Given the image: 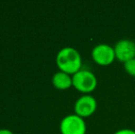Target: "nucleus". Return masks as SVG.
Here are the masks:
<instances>
[{
	"label": "nucleus",
	"instance_id": "f257e3e1",
	"mask_svg": "<svg viewBox=\"0 0 135 134\" xmlns=\"http://www.w3.org/2000/svg\"><path fill=\"white\" fill-rule=\"evenodd\" d=\"M56 64L60 71L68 75H75L81 70V55L78 51L73 47H64L57 53Z\"/></svg>",
	"mask_w": 135,
	"mask_h": 134
},
{
	"label": "nucleus",
	"instance_id": "f03ea898",
	"mask_svg": "<svg viewBox=\"0 0 135 134\" xmlns=\"http://www.w3.org/2000/svg\"><path fill=\"white\" fill-rule=\"evenodd\" d=\"M73 86L82 93H90L94 91L98 85L97 77L88 70H80L72 76Z\"/></svg>",
	"mask_w": 135,
	"mask_h": 134
},
{
	"label": "nucleus",
	"instance_id": "7ed1b4c3",
	"mask_svg": "<svg viewBox=\"0 0 135 134\" xmlns=\"http://www.w3.org/2000/svg\"><path fill=\"white\" fill-rule=\"evenodd\" d=\"M62 134H85L86 125L83 118L76 114L64 117L60 123Z\"/></svg>",
	"mask_w": 135,
	"mask_h": 134
},
{
	"label": "nucleus",
	"instance_id": "20e7f679",
	"mask_svg": "<svg viewBox=\"0 0 135 134\" xmlns=\"http://www.w3.org/2000/svg\"><path fill=\"white\" fill-rule=\"evenodd\" d=\"M92 58L100 65H108L114 62L116 58L114 47L107 43H100L94 47L91 52Z\"/></svg>",
	"mask_w": 135,
	"mask_h": 134
},
{
	"label": "nucleus",
	"instance_id": "39448f33",
	"mask_svg": "<svg viewBox=\"0 0 135 134\" xmlns=\"http://www.w3.org/2000/svg\"><path fill=\"white\" fill-rule=\"evenodd\" d=\"M115 55L119 61L122 63L135 58V42L132 39H119L114 46Z\"/></svg>",
	"mask_w": 135,
	"mask_h": 134
},
{
	"label": "nucleus",
	"instance_id": "423d86ee",
	"mask_svg": "<svg viewBox=\"0 0 135 134\" xmlns=\"http://www.w3.org/2000/svg\"><path fill=\"white\" fill-rule=\"evenodd\" d=\"M97 100L89 95L82 96L76 100L75 104V112L81 118L89 117L96 111Z\"/></svg>",
	"mask_w": 135,
	"mask_h": 134
},
{
	"label": "nucleus",
	"instance_id": "0eeeda50",
	"mask_svg": "<svg viewBox=\"0 0 135 134\" xmlns=\"http://www.w3.org/2000/svg\"><path fill=\"white\" fill-rule=\"evenodd\" d=\"M52 85L59 90H66L73 86V79L70 75L59 71L52 76Z\"/></svg>",
	"mask_w": 135,
	"mask_h": 134
},
{
	"label": "nucleus",
	"instance_id": "6e6552de",
	"mask_svg": "<svg viewBox=\"0 0 135 134\" xmlns=\"http://www.w3.org/2000/svg\"><path fill=\"white\" fill-rule=\"evenodd\" d=\"M124 69L130 75L135 76V58L124 63Z\"/></svg>",
	"mask_w": 135,
	"mask_h": 134
},
{
	"label": "nucleus",
	"instance_id": "1a4fd4ad",
	"mask_svg": "<svg viewBox=\"0 0 135 134\" xmlns=\"http://www.w3.org/2000/svg\"><path fill=\"white\" fill-rule=\"evenodd\" d=\"M114 134H135V131L130 129H122L117 131Z\"/></svg>",
	"mask_w": 135,
	"mask_h": 134
},
{
	"label": "nucleus",
	"instance_id": "9d476101",
	"mask_svg": "<svg viewBox=\"0 0 135 134\" xmlns=\"http://www.w3.org/2000/svg\"><path fill=\"white\" fill-rule=\"evenodd\" d=\"M0 134H14L10 130L7 129H0Z\"/></svg>",
	"mask_w": 135,
	"mask_h": 134
}]
</instances>
